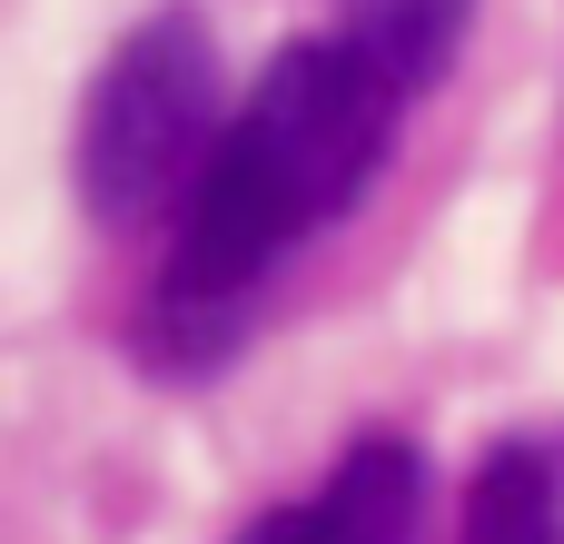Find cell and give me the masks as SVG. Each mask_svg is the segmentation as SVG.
Returning <instances> with one entry per match:
<instances>
[{
  "mask_svg": "<svg viewBox=\"0 0 564 544\" xmlns=\"http://www.w3.org/2000/svg\"><path fill=\"white\" fill-rule=\"evenodd\" d=\"M416 496H426V466L406 436H367L337 456V476L297 505H268L238 544H406L416 535Z\"/></svg>",
  "mask_w": 564,
  "mask_h": 544,
  "instance_id": "cell-3",
  "label": "cell"
},
{
  "mask_svg": "<svg viewBox=\"0 0 564 544\" xmlns=\"http://www.w3.org/2000/svg\"><path fill=\"white\" fill-rule=\"evenodd\" d=\"M466 10L476 0H337V30L357 40V50H377L416 99L446 79V59H456V40H466Z\"/></svg>",
  "mask_w": 564,
  "mask_h": 544,
  "instance_id": "cell-5",
  "label": "cell"
},
{
  "mask_svg": "<svg viewBox=\"0 0 564 544\" xmlns=\"http://www.w3.org/2000/svg\"><path fill=\"white\" fill-rule=\"evenodd\" d=\"M406 99L416 89L377 50H357L347 30L288 40L248 79L188 218L169 228L159 297L139 317V367L149 377H208L218 357H238L258 287L297 248H317L367 198V178L387 168Z\"/></svg>",
  "mask_w": 564,
  "mask_h": 544,
  "instance_id": "cell-1",
  "label": "cell"
},
{
  "mask_svg": "<svg viewBox=\"0 0 564 544\" xmlns=\"http://www.w3.org/2000/svg\"><path fill=\"white\" fill-rule=\"evenodd\" d=\"M466 544H564V476L545 446H496L476 496H466Z\"/></svg>",
  "mask_w": 564,
  "mask_h": 544,
  "instance_id": "cell-4",
  "label": "cell"
},
{
  "mask_svg": "<svg viewBox=\"0 0 564 544\" xmlns=\"http://www.w3.org/2000/svg\"><path fill=\"white\" fill-rule=\"evenodd\" d=\"M228 139V79L198 10H149L79 109V198L99 228H178Z\"/></svg>",
  "mask_w": 564,
  "mask_h": 544,
  "instance_id": "cell-2",
  "label": "cell"
}]
</instances>
